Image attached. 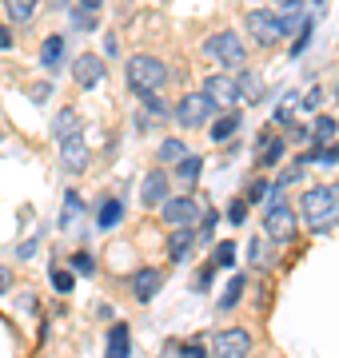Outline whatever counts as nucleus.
I'll list each match as a JSON object with an SVG mask.
<instances>
[{"label": "nucleus", "mask_w": 339, "mask_h": 358, "mask_svg": "<svg viewBox=\"0 0 339 358\" xmlns=\"http://www.w3.org/2000/svg\"><path fill=\"white\" fill-rule=\"evenodd\" d=\"M300 215L315 235L331 231L339 223V183H315V187H307L300 199Z\"/></svg>", "instance_id": "nucleus-1"}, {"label": "nucleus", "mask_w": 339, "mask_h": 358, "mask_svg": "<svg viewBox=\"0 0 339 358\" xmlns=\"http://www.w3.org/2000/svg\"><path fill=\"white\" fill-rule=\"evenodd\" d=\"M164 84H168V64L164 60L148 56V52H140V56L128 60V88L136 96H160Z\"/></svg>", "instance_id": "nucleus-2"}, {"label": "nucleus", "mask_w": 339, "mask_h": 358, "mask_svg": "<svg viewBox=\"0 0 339 358\" xmlns=\"http://www.w3.org/2000/svg\"><path fill=\"white\" fill-rule=\"evenodd\" d=\"M204 52H208L220 68H240L244 60H248V44L235 36V32H216V36H208Z\"/></svg>", "instance_id": "nucleus-3"}, {"label": "nucleus", "mask_w": 339, "mask_h": 358, "mask_svg": "<svg viewBox=\"0 0 339 358\" xmlns=\"http://www.w3.org/2000/svg\"><path fill=\"white\" fill-rule=\"evenodd\" d=\"M244 24H248L251 40H256V44H263V48H272V44H279V40H284L279 13H272V8H251V13H244Z\"/></svg>", "instance_id": "nucleus-4"}, {"label": "nucleus", "mask_w": 339, "mask_h": 358, "mask_svg": "<svg viewBox=\"0 0 339 358\" xmlns=\"http://www.w3.org/2000/svg\"><path fill=\"white\" fill-rule=\"evenodd\" d=\"M296 227H300V215L287 203L268 207V215H263V235H268L272 243H291V239H296Z\"/></svg>", "instance_id": "nucleus-5"}, {"label": "nucleus", "mask_w": 339, "mask_h": 358, "mask_svg": "<svg viewBox=\"0 0 339 358\" xmlns=\"http://www.w3.org/2000/svg\"><path fill=\"white\" fill-rule=\"evenodd\" d=\"M172 115L180 120L184 128H204L212 115H216V103H212L204 92H188V96L176 103V112H172Z\"/></svg>", "instance_id": "nucleus-6"}, {"label": "nucleus", "mask_w": 339, "mask_h": 358, "mask_svg": "<svg viewBox=\"0 0 339 358\" xmlns=\"http://www.w3.org/2000/svg\"><path fill=\"white\" fill-rule=\"evenodd\" d=\"M216 358H248L251 355V331L244 327H228V331H216V343H212Z\"/></svg>", "instance_id": "nucleus-7"}, {"label": "nucleus", "mask_w": 339, "mask_h": 358, "mask_svg": "<svg viewBox=\"0 0 339 358\" xmlns=\"http://www.w3.org/2000/svg\"><path fill=\"white\" fill-rule=\"evenodd\" d=\"M204 96H208L212 103H216V112H228V108H235V103L244 100L240 96V84H235V76H223V72H216V76L204 80Z\"/></svg>", "instance_id": "nucleus-8"}, {"label": "nucleus", "mask_w": 339, "mask_h": 358, "mask_svg": "<svg viewBox=\"0 0 339 358\" xmlns=\"http://www.w3.org/2000/svg\"><path fill=\"white\" fill-rule=\"evenodd\" d=\"M204 215V207H200L196 195H180V199H164V219H168L172 227H184V223H196Z\"/></svg>", "instance_id": "nucleus-9"}, {"label": "nucleus", "mask_w": 339, "mask_h": 358, "mask_svg": "<svg viewBox=\"0 0 339 358\" xmlns=\"http://www.w3.org/2000/svg\"><path fill=\"white\" fill-rule=\"evenodd\" d=\"M104 76H108V72H104V60H100V56L84 52V56L72 60V80H76V88H96Z\"/></svg>", "instance_id": "nucleus-10"}, {"label": "nucleus", "mask_w": 339, "mask_h": 358, "mask_svg": "<svg viewBox=\"0 0 339 358\" xmlns=\"http://www.w3.org/2000/svg\"><path fill=\"white\" fill-rule=\"evenodd\" d=\"M92 159L88 152V140H84V131H76V136H68V140H60V164L68 167V171H84Z\"/></svg>", "instance_id": "nucleus-11"}, {"label": "nucleus", "mask_w": 339, "mask_h": 358, "mask_svg": "<svg viewBox=\"0 0 339 358\" xmlns=\"http://www.w3.org/2000/svg\"><path fill=\"white\" fill-rule=\"evenodd\" d=\"M160 287H164V271H156V267H140L132 275V294H136V303H152Z\"/></svg>", "instance_id": "nucleus-12"}, {"label": "nucleus", "mask_w": 339, "mask_h": 358, "mask_svg": "<svg viewBox=\"0 0 339 358\" xmlns=\"http://www.w3.org/2000/svg\"><path fill=\"white\" fill-rule=\"evenodd\" d=\"M168 199V171H148L140 183V203L144 207H156Z\"/></svg>", "instance_id": "nucleus-13"}, {"label": "nucleus", "mask_w": 339, "mask_h": 358, "mask_svg": "<svg viewBox=\"0 0 339 358\" xmlns=\"http://www.w3.org/2000/svg\"><path fill=\"white\" fill-rule=\"evenodd\" d=\"M192 247H196V231H192V223H184V227H176V235L168 239V259L172 263H184Z\"/></svg>", "instance_id": "nucleus-14"}, {"label": "nucleus", "mask_w": 339, "mask_h": 358, "mask_svg": "<svg viewBox=\"0 0 339 358\" xmlns=\"http://www.w3.org/2000/svg\"><path fill=\"white\" fill-rule=\"evenodd\" d=\"M132 355V334H128V322H116L108 331V355L104 358H128Z\"/></svg>", "instance_id": "nucleus-15"}, {"label": "nucleus", "mask_w": 339, "mask_h": 358, "mask_svg": "<svg viewBox=\"0 0 339 358\" xmlns=\"http://www.w3.org/2000/svg\"><path fill=\"white\" fill-rule=\"evenodd\" d=\"M64 52H68V40L64 36H48V40H44V48H40V64L48 68V72H56V68L64 64Z\"/></svg>", "instance_id": "nucleus-16"}, {"label": "nucleus", "mask_w": 339, "mask_h": 358, "mask_svg": "<svg viewBox=\"0 0 339 358\" xmlns=\"http://www.w3.org/2000/svg\"><path fill=\"white\" fill-rule=\"evenodd\" d=\"M80 128H84V124H80L76 108H60V112H56V120H53V136H56V143L68 140V136H76Z\"/></svg>", "instance_id": "nucleus-17"}, {"label": "nucleus", "mask_w": 339, "mask_h": 358, "mask_svg": "<svg viewBox=\"0 0 339 358\" xmlns=\"http://www.w3.org/2000/svg\"><path fill=\"white\" fill-rule=\"evenodd\" d=\"M200 171H204V159L200 155H184L180 164H176V179H180L184 187H196Z\"/></svg>", "instance_id": "nucleus-18"}, {"label": "nucleus", "mask_w": 339, "mask_h": 358, "mask_svg": "<svg viewBox=\"0 0 339 358\" xmlns=\"http://www.w3.org/2000/svg\"><path fill=\"white\" fill-rule=\"evenodd\" d=\"M36 4L40 0H4V8H8V20H13V24H28V20L36 16Z\"/></svg>", "instance_id": "nucleus-19"}, {"label": "nucleus", "mask_w": 339, "mask_h": 358, "mask_svg": "<svg viewBox=\"0 0 339 358\" xmlns=\"http://www.w3.org/2000/svg\"><path fill=\"white\" fill-rule=\"evenodd\" d=\"M260 143H263V152H260V164H263V167H272V164H279V159H284L287 140H272V136H260Z\"/></svg>", "instance_id": "nucleus-20"}, {"label": "nucleus", "mask_w": 339, "mask_h": 358, "mask_svg": "<svg viewBox=\"0 0 339 358\" xmlns=\"http://www.w3.org/2000/svg\"><path fill=\"white\" fill-rule=\"evenodd\" d=\"M244 287H248V279H244V275H232V282H228V287H223V294H220V307L223 310L240 307V294H244Z\"/></svg>", "instance_id": "nucleus-21"}, {"label": "nucleus", "mask_w": 339, "mask_h": 358, "mask_svg": "<svg viewBox=\"0 0 339 358\" xmlns=\"http://www.w3.org/2000/svg\"><path fill=\"white\" fill-rule=\"evenodd\" d=\"M235 128H240V112H235V108H228V115H223L220 124L212 128V140H216V143L232 140V136H235Z\"/></svg>", "instance_id": "nucleus-22"}, {"label": "nucleus", "mask_w": 339, "mask_h": 358, "mask_svg": "<svg viewBox=\"0 0 339 358\" xmlns=\"http://www.w3.org/2000/svg\"><path fill=\"white\" fill-rule=\"evenodd\" d=\"M120 219H124V203H120V199H104V207L96 211V223H100V227H116Z\"/></svg>", "instance_id": "nucleus-23"}, {"label": "nucleus", "mask_w": 339, "mask_h": 358, "mask_svg": "<svg viewBox=\"0 0 339 358\" xmlns=\"http://www.w3.org/2000/svg\"><path fill=\"white\" fill-rule=\"evenodd\" d=\"M339 136V124H335V115H315V143L324 148V143H331Z\"/></svg>", "instance_id": "nucleus-24"}, {"label": "nucleus", "mask_w": 339, "mask_h": 358, "mask_svg": "<svg viewBox=\"0 0 339 358\" xmlns=\"http://www.w3.org/2000/svg\"><path fill=\"white\" fill-rule=\"evenodd\" d=\"M156 155H160V164H180L184 155H188V143L184 140H164Z\"/></svg>", "instance_id": "nucleus-25"}, {"label": "nucleus", "mask_w": 339, "mask_h": 358, "mask_svg": "<svg viewBox=\"0 0 339 358\" xmlns=\"http://www.w3.org/2000/svg\"><path fill=\"white\" fill-rule=\"evenodd\" d=\"M235 84H240V96H251V100H256V96H263V80L256 76V72H240V76H235Z\"/></svg>", "instance_id": "nucleus-26"}, {"label": "nucleus", "mask_w": 339, "mask_h": 358, "mask_svg": "<svg viewBox=\"0 0 339 358\" xmlns=\"http://www.w3.org/2000/svg\"><path fill=\"white\" fill-rule=\"evenodd\" d=\"M68 267L76 271V275H96V259H92L88 251H76V255L68 259Z\"/></svg>", "instance_id": "nucleus-27"}, {"label": "nucleus", "mask_w": 339, "mask_h": 358, "mask_svg": "<svg viewBox=\"0 0 339 358\" xmlns=\"http://www.w3.org/2000/svg\"><path fill=\"white\" fill-rule=\"evenodd\" d=\"M232 259H235V247L232 243H220L216 251H212V267H232Z\"/></svg>", "instance_id": "nucleus-28"}, {"label": "nucleus", "mask_w": 339, "mask_h": 358, "mask_svg": "<svg viewBox=\"0 0 339 358\" xmlns=\"http://www.w3.org/2000/svg\"><path fill=\"white\" fill-rule=\"evenodd\" d=\"M48 279H53V287H56L60 294H64V291H72V275H68L64 267H53V271H48Z\"/></svg>", "instance_id": "nucleus-29"}, {"label": "nucleus", "mask_w": 339, "mask_h": 358, "mask_svg": "<svg viewBox=\"0 0 339 358\" xmlns=\"http://www.w3.org/2000/svg\"><path fill=\"white\" fill-rule=\"evenodd\" d=\"M307 40H312V20H303L300 36H296V44H291V56H300V52L307 48Z\"/></svg>", "instance_id": "nucleus-30"}, {"label": "nucleus", "mask_w": 339, "mask_h": 358, "mask_svg": "<svg viewBox=\"0 0 339 358\" xmlns=\"http://www.w3.org/2000/svg\"><path fill=\"white\" fill-rule=\"evenodd\" d=\"M72 20H76V28H96V8H84V4H80V13L72 16Z\"/></svg>", "instance_id": "nucleus-31"}, {"label": "nucleus", "mask_w": 339, "mask_h": 358, "mask_svg": "<svg viewBox=\"0 0 339 358\" xmlns=\"http://www.w3.org/2000/svg\"><path fill=\"white\" fill-rule=\"evenodd\" d=\"M228 219H232V223H244V219H248V203H244V199H235V203L228 207Z\"/></svg>", "instance_id": "nucleus-32"}, {"label": "nucleus", "mask_w": 339, "mask_h": 358, "mask_svg": "<svg viewBox=\"0 0 339 358\" xmlns=\"http://www.w3.org/2000/svg\"><path fill=\"white\" fill-rule=\"evenodd\" d=\"M319 103H324V92H319V88H312L307 96H303V108H307V112H315Z\"/></svg>", "instance_id": "nucleus-33"}, {"label": "nucleus", "mask_w": 339, "mask_h": 358, "mask_svg": "<svg viewBox=\"0 0 339 358\" xmlns=\"http://www.w3.org/2000/svg\"><path fill=\"white\" fill-rule=\"evenodd\" d=\"M275 120H279V124H287V120H291V100H287V103H279V108H275Z\"/></svg>", "instance_id": "nucleus-34"}, {"label": "nucleus", "mask_w": 339, "mask_h": 358, "mask_svg": "<svg viewBox=\"0 0 339 358\" xmlns=\"http://www.w3.org/2000/svg\"><path fill=\"white\" fill-rule=\"evenodd\" d=\"M315 159H324V164H339V148H327V152H319Z\"/></svg>", "instance_id": "nucleus-35"}, {"label": "nucleus", "mask_w": 339, "mask_h": 358, "mask_svg": "<svg viewBox=\"0 0 339 358\" xmlns=\"http://www.w3.org/2000/svg\"><path fill=\"white\" fill-rule=\"evenodd\" d=\"M180 358H204V346H196V343H192V346H184Z\"/></svg>", "instance_id": "nucleus-36"}, {"label": "nucleus", "mask_w": 339, "mask_h": 358, "mask_svg": "<svg viewBox=\"0 0 339 358\" xmlns=\"http://www.w3.org/2000/svg\"><path fill=\"white\" fill-rule=\"evenodd\" d=\"M0 48H13V32H8L4 24H0Z\"/></svg>", "instance_id": "nucleus-37"}, {"label": "nucleus", "mask_w": 339, "mask_h": 358, "mask_svg": "<svg viewBox=\"0 0 339 358\" xmlns=\"http://www.w3.org/2000/svg\"><path fill=\"white\" fill-rule=\"evenodd\" d=\"M13 287V279H8V271H0V291H8Z\"/></svg>", "instance_id": "nucleus-38"}, {"label": "nucleus", "mask_w": 339, "mask_h": 358, "mask_svg": "<svg viewBox=\"0 0 339 358\" xmlns=\"http://www.w3.org/2000/svg\"><path fill=\"white\" fill-rule=\"evenodd\" d=\"M76 4H84V8H100L104 0H76Z\"/></svg>", "instance_id": "nucleus-39"}, {"label": "nucleus", "mask_w": 339, "mask_h": 358, "mask_svg": "<svg viewBox=\"0 0 339 358\" xmlns=\"http://www.w3.org/2000/svg\"><path fill=\"white\" fill-rule=\"evenodd\" d=\"M315 4H324V0H315Z\"/></svg>", "instance_id": "nucleus-40"}]
</instances>
